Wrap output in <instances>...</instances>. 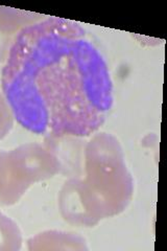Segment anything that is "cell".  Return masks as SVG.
<instances>
[{"label":"cell","instance_id":"cell-2","mask_svg":"<svg viewBox=\"0 0 167 251\" xmlns=\"http://www.w3.org/2000/svg\"><path fill=\"white\" fill-rule=\"evenodd\" d=\"M85 179H69L59 194V209L66 222L93 227L128 207L134 180L122 147L109 133H97L86 146Z\"/></svg>","mask_w":167,"mask_h":251},{"label":"cell","instance_id":"cell-1","mask_svg":"<svg viewBox=\"0 0 167 251\" xmlns=\"http://www.w3.org/2000/svg\"><path fill=\"white\" fill-rule=\"evenodd\" d=\"M15 120L35 133L89 136L113 106V83L99 50L77 23L49 17L15 37L1 75Z\"/></svg>","mask_w":167,"mask_h":251},{"label":"cell","instance_id":"cell-4","mask_svg":"<svg viewBox=\"0 0 167 251\" xmlns=\"http://www.w3.org/2000/svg\"><path fill=\"white\" fill-rule=\"evenodd\" d=\"M28 188L16 170L10 151L0 150V205L17 203Z\"/></svg>","mask_w":167,"mask_h":251},{"label":"cell","instance_id":"cell-6","mask_svg":"<svg viewBox=\"0 0 167 251\" xmlns=\"http://www.w3.org/2000/svg\"><path fill=\"white\" fill-rule=\"evenodd\" d=\"M45 16L0 5V33L16 37L22 29L44 20Z\"/></svg>","mask_w":167,"mask_h":251},{"label":"cell","instance_id":"cell-3","mask_svg":"<svg viewBox=\"0 0 167 251\" xmlns=\"http://www.w3.org/2000/svg\"><path fill=\"white\" fill-rule=\"evenodd\" d=\"M10 154L18 174L29 186L52 178L61 170L58 157L41 145H21Z\"/></svg>","mask_w":167,"mask_h":251},{"label":"cell","instance_id":"cell-8","mask_svg":"<svg viewBox=\"0 0 167 251\" xmlns=\"http://www.w3.org/2000/svg\"><path fill=\"white\" fill-rule=\"evenodd\" d=\"M15 116L4 94L0 93V140L10 134L14 126Z\"/></svg>","mask_w":167,"mask_h":251},{"label":"cell","instance_id":"cell-5","mask_svg":"<svg viewBox=\"0 0 167 251\" xmlns=\"http://www.w3.org/2000/svg\"><path fill=\"white\" fill-rule=\"evenodd\" d=\"M30 251L44 250H88L86 240L74 232L47 230L38 233L27 242Z\"/></svg>","mask_w":167,"mask_h":251},{"label":"cell","instance_id":"cell-9","mask_svg":"<svg viewBox=\"0 0 167 251\" xmlns=\"http://www.w3.org/2000/svg\"><path fill=\"white\" fill-rule=\"evenodd\" d=\"M15 37L0 33V63L6 61Z\"/></svg>","mask_w":167,"mask_h":251},{"label":"cell","instance_id":"cell-7","mask_svg":"<svg viewBox=\"0 0 167 251\" xmlns=\"http://www.w3.org/2000/svg\"><path fill=\"white\" fill-rule=\"evenodd\" d=\"M22 242L18 224L0 211V251H18L22 247Z\"/></svg>","mask_w":167,"mask_h":251}]
</instances>
